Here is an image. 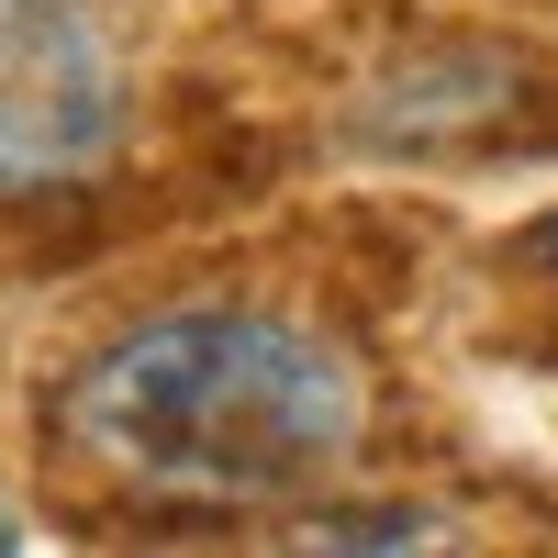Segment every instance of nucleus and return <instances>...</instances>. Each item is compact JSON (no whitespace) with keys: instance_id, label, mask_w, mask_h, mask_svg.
Wrapping results in <instances>:
<instances>
[{"instance_id":"f257e3e1","label":"nucleus","mask_w":558,"mask_h":558,"mask_svg":"<svg viewBox=\"0 0 558 558\" xmlns=\"http://www.w3.org/2000/svg\"><path fill=\"white\" fill-rule=\"evenodd\" d=\"M57 413L101 481L146 502L246 514V502H291L324 470H347L357 368L291 313L191 302V313H146L112 347H89Z\"/></svg>"},{"instance_id":"39448f33","label":"nucleus","mask_w":558,"mask_h":558,"mask_svg":"<svg viewBox=\"0 0 558 558\" xmlns=\"http://www.w3.org/2000/svg\"><path fill=\"white\" fill-rule=\"evenodd\" d=\"M0 547H12V502H0Z\"/></svg>"},{"instance_id":"7ed1b4c3","label":"nucleus","mask_w":558,"mask_h":558,"mask_svg":"<svg viewBox=\"0 0 558 558\" xmlns=\"http://www.w3.org/2000/svg\"><path fill=\"white\" fill-rule=\"evenodd\" d=\"M447 525L425 514V502H347V514H313L302 547H436Z\"/></svg>"},{"instance_id":"20e7f679","label":"nucleus","mask_w":558,"mask_h":558,"mask_svg":"<svg viewBox=\"0 0 558 558\" xmlns=\"http://www.w3.org/2000/svg\"><path fill=\"white\" fill-rule=\"evenodd\" d=\"M536 257H547V268H558V223H547V235H536Z\"/></svg>"},{"instance_id":"f03ea898","label":"nucleus","mask_w":558,"mask_h":558,"mask_svg":"<svg viewBox=\"0 0 558 558\" xmlns=\"http://www.w3.org/2000/svg\"><path fill=\"white\" fill-rule=\"evenodd\" d=\"M123 134L112 45L78 0H0V202L78 191Z\"/></svg>"}]
</instances>
